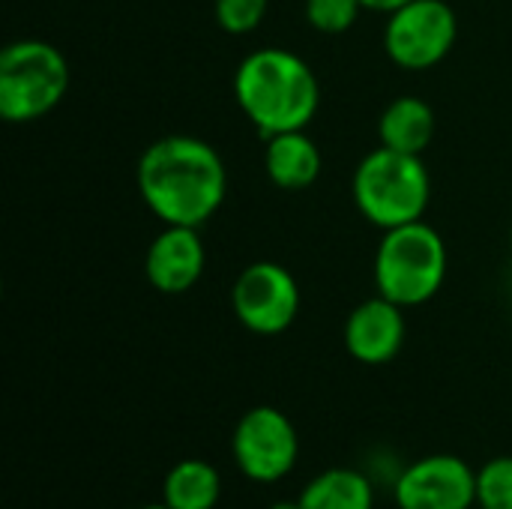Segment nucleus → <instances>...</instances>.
Wrapping results in <instances>:
<instances>
[{
  "instance_id": "obj_1",
  "label": "nucleus",
  "mask_w": 512,
  "mask_h": 509,
  "mask_svg": "<svg viewBox=\"0 0 512 509\" xmlns=\"http://www.w3.org/2000/svg\"><path fill=\"white\" fill-rule=\"evenodd\" d=\"M138 192L165 225L201 228L225 201L228 171L216 147L192 135H165L138 159Z\"/></svg>"
},
{
  "instance_id": "obj_2",
  "label": "nucleus",
  "mask_w": 512,
  "mask_h": 509,
  "mask_svg": "<svg viewBox=\"0 0 512 509\" xmlns=\"http://www.w3.org/2000/svg\"><path fill=\"white\" fill-rule=\"evenodd\" d=\"M234 96L264 138L306 129L321 105L312 66L288 48H261L243 57L234 72Z\"/></svg>"
},
{
  "instance_id": "obj_3",
  "label": "nucleus",
  "mask_w": 512,
  "mask_h": 509,
  "mask_svg": "<svg viewBox=\"0 0 512 509\" xmlns=\"http://www.w3.org/2000/svg\"><path fill=\"white\" fill-rule=\"evenodd\" d=\"M354 204L381 231L420 222L432 201V177L420 156L378 147L354 171Z\"/></svg>"
},
{
  "instance_id": "obj_4",
  "label": "nucleus",
  "mask_w": 512,
  "mask_h": 509,
  "mask_svg": "<svg viewBox=\"0 0 512 509\" xmlns=\"http://www.w3.org/2000/svg\"><path fill=\"white\" fill-rule=\"evenodd\" d=\"M447 279V246L429 222L384 231L375 252V288L402 309L429 303Z\"/></svg>"
},
{
  "instance_id": "obj_5",
  "label": "nucleus",
  "mask_w": 512,
  "mask_h": 509,
  "mask_svg": "<svg viewBox=\"0 0 512 509\" xmlns=\"http://www.w3.org/2000/svg\"><path fill=\"white\" fill-rule=\"evenodd\" d=\"M69 90V63L60 48L42 39H18L0 54V114L9 123H30L54 111Z\"/></svg>"
},
{
  "instance_id": "obj_6",
  "label": "nucleus",
  "mask_w": 512,
  "mask_h": 509,
  "mask_svg": "<svg viewBox=\"0 0 512 509\" xmlns=\"http://www.w3.org/2000/svg\"><path fill=\"white\" fill-rule=\"evenodd\" d=\"M231 453L246 480L273 486L294 471L300 459V438L294 423L279 408L258 405L240 417L231 438Z\"/></svg>"
},
{
  "instance_id": "obj_7",
  "label": "nucleus",
  "mask_w": 512,
  "mask_h": 509,
  "mask_svg": "<svg viewBox=\"0 0 512 509\" xmlns=\"http://www.w3.org/2000/svg\"><path fill=\"white\" fill-rule=\"evenodd\" d=\"M459 18L447 0H411L390 12L384 48L402 69H432L456 45Z\"/></svg>"
},
{
  "instance_id": "obj_8",
  "label": "nucleus",
  "mask_w": 512,
  "mask_h": 509,
  "mask_svg": "<svg viewBox=\"0 0 512 509\" xmlns=\"http://www.w3.org/2000/svg\"><path fill=\"white\" fill-rule=\"evenodd\" d=\"M231 309L246 330L258 336H279L300 312L297 279L276 261H255L234 279Z\"/></svg>"
},
{
  "instance_id": "obj_9",
  "label": "nucleus",
  "mask_w": 512,
  "mask_h": 509,
  "mask_svg": "<svg viewBox=\"0 0 512 509\" xmlns=\"http://www.w3.org/2000/svg\"><path fill=\"white\" fill-rule=\"evenodd\" d=\"M393 501L399 509L477 507V471L453 453L423 456L402 468Z\"/></svg>"
},
{
  "instance_id": "obj_10",
  "label": "nucleus",
  "mask_w": 512,
  "mask_h": 509,
  "mask_svg": "<svg viewBox=\"0 0 512 509\" xmlns=\"http://www.w3.org/2000/svg\"><path fill=\"white\" fill-rule=\"evenodd\" d=\"M207 264V252L198 228L165 225L144 255V276L162 294H186L198 285Z\"/></svg>"
},
{
  "instance_id": "obj_11",
  "label": "nucleus",
  "mask_w": 512,
  "mask_h": 509,
  "mask_svg": "<svg viewBox=\"0 0 512 509\" xmlns=\"http://www.w3.org/2000/svg\"><path fill=\"white\" fill-rule=\"evenodd\" d=\"M405 333V309L378 294L351 309L345 321V348L357 363L384 366L402 351Z\"/></svg>"
},
{
  "instance_id": "obj_12",
  "label": "nucleus",
  "mask_w": 512,
  "mask_h": 509,
  "mask_svg": "<svg viewBox=\"0 0 512 509\" xmlns=\"http://www.w3.org/2000/svg\"><path fill=\"white\" fill-rule=\"evenodd\" d=\"M264 171L279 189H306L321 174V150L306 129L270 135L264 147Z\"/></svg>"
},
{
  "instance_id": "obj_13",
  "label": "nucleus",
  "mask_w": 512,
  "mask_h": 509,
  "mask_svg": "<svg viewBox=\"0 0 512 509\" xmlns=\"http://www.w3.org/2000/svg\"><path fill=\"white\" fill-rule=\"evenodd\" d=\"M435 111L420 96H399L393 99L378 117V138L384 147L423 156L435 138Z\"/></svg>"
},
{
  "instance_id": "obj_14",
  "label": "nucleus",
  "mask_w": 512,
  "mask_h": 509,
  "mask_svg": "<svg viewBox=\"0 0 512 509\" xmlns=\"http://www.w3.org/2000/svg\"><path fill=\"white\" fill-rule=\"evenodd\" d=\"M303 509H375V483L360 468H327L300 492Z\"/></svg>"
},
{
  "instance_id": "obj_15",
  "label": "nucleus",
  "mask_w": 512,
  "mask_h": 509,
  "mask_svg": "<svg viewBox=\"0 0 512 509\" xmlns=\"http://www.w3.org/2000/svg\"><path fill=\"white\" fill-rule=\"evenodd\" d=\"M222 498V477L204 459L177 462L162 483V504L171 509H216Z\"/></svg>"
},
{
  "instance_id": "obj_16",
  "label": "nucleus",
  "mask_w": 512,
  "mask_h": 509,
  "mask_svg": "<svg viewBox=\"0 0 512 509\" xmlns=\"http://www.w3.org/2000/svg\"><path fill=\"white\" fill-rule=\"evenodd\" d=\"M477 507L512 509V456L489 459L477 471Z\"/></svg>"
},
{
  "instance_id": "obj_17",
  "label": "nucleus",
  "mask_w": 512,
  "mask_h": 509,
  "mask_svg": "<svg viewBox=\"0 0 512 509\" xmlns=\"http://www.w3.org/2000/svg\"><path fill=\"white\" fill-rule=\"evenodd\" d=\"M360 12H363L360 0H306V21L327 36L348 33L360 18Z\"/></svg>"
},
{
  "instance_id": "obj_18",
  "label": "nucleus",
  "mask_w": 512,
  "mask_h": 509,
  "mask_svg": "<svg viewBox=\"0 0 512 509\" xmlns=\"http://www.w3.org/2000/svg\"><path fill=\"white\" fill-rule=\"evenodd\" d=\"M267 6L270 0H216L213 12L225 33L246 36L261 27V21L267 18Z\"/></svg>"
},
{
  "instance_id": "obj_19",
  "label": "nucleus",
  "mask_w": 512,
  "mask_h": 509,
  "mask_svg": "<svg viewBox=\"0 0 512 509\" xmlns=\"http://www.w3.org/2000/svg\"><path fill=\"white\" fill-rule=\"evenodd\" d=\"M363 3V9H372V12H396V9H402L405 3H411V0H360Z\"/></svg>"
},
{
  "instance_id": "obj_20",
  "label": "nucleus",
  "mask_w": 512,
  "mask_h": 509,
  "mask_svg": "<svg viewBox=\"0 0 512 509\" xmlns=\"http://www.w3.org/2000/svg\"><path fill=\"white\" fill-rule=\"evenodd\" d=\"M270 509H303V507H300V501H276Z\"/></svg>"
},
{
  "instance_id": "obj_21",
  "label": "nucleus",
  "mask_w": 512,
  "mask_h": 509,
  "mask_svg": "<svg viewBox=\"0 0 512 509\" xmlns=\"http://www.w3.org/2000/svg\"><path fill=\"white\" fill-rule=\"evenodd\" d=\"M141 509H171L168 504H147V507H141Z\"/></svg>"
},
{
  "instance_id": "obj_22",
  "label": "nucleus",
  "mask_w": 512,
  "mask_h": 509,
  "mask_svg": "<svg viewBox=\"0 0 512 509\" xmlns=\"http://www.w3.org/2000/svg\"><path fill=\"white\" fill-rule=\"evenodd\" d=\"M510 243H512V231H510Z\"/></svg>"
}]
</instances>
